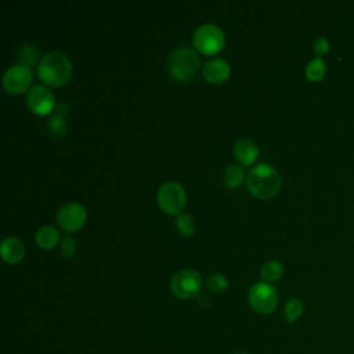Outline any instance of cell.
<instances>
[{
	"mask_svg": "<svg viewBox=\"0 0 354 354\" xmlns=\"http://www.w3.org/2000/svg\"><path fill=\"white\" fill-rule=\"evenodd\" d=\"M246 187L259 199H268L278 194L281 188L279 173L268 163L254 165L246 174Z\"/></svg>",
	"mask_w": 354,
	"mask_h": 354,
	"instance_id": "6da1fadb",
	"label": "cell"
},
{
	"mask_svg": "<svg viewBox=\"0 0 354 354\" xmlns=\"http://www.w3.org/2000/svg\"><path fill=\"white\" fill-rule=\"evenodd\" d=\"M72 75L71 59L61 51L47 53L37 65V76L41 82L50 86L65 84Z\"/></svg>",
	"mask_w": 354,
	"mask_h": 354,
	"instance_id": "7a4b0ae2",
	"label": "cell"
},
{
	"mask_svg": "<svg viewBox=\"0 0 354 354\" xmlns=\"http://www.w3.org/2000/svg\"><path fill=\"white\" fill-rule=\"evenodd\" d=\"M199 55L189 46H180L174 48L167 58V72L178 82H185L195 77V75L199 72Z\"/></svg>",
	"mask_w": 354,
	"mask_h": 354,
	"instance_id": "3957f363",
	"label": "cell"
},
{
	"mask_svg": "<svg viewBox=\"0 0 354 354\" xmlns=\"http://www.w3.org/2000/svg\"><path fill=\"white\" fill-rule=\"evenodd\" d=\"M192 40L199 53L212 55L224 47L225 37L223 29L218 25L206 22L195 29Z\"/></svg>",
	"mask_w": 354,
	"mask_h": 354,
	"instance_id": "277c9868",
	"label": "cell"
},
{
	"mask_svg": "<svg viewBox=\"0 0 354 354\" xmlns=\"http://www.w3.org/2000/svg\"><path fill=\"white\" fill-rule=\"evenodd\" d=\"M248 300L250 307L259 314H271L278 303L277 289L264 281L256 282L250 286L248 293Z\"/></svg>",
	"mask_w": 354,
	"mask_h": 354,
	"instance_id": "5b68a950",
	"label": "cell"
},
{
	"mask_svg": "<svg viewBox=\"0 0 354 354\" xmlns=\"http://www.w3.org/2000/svg\"><path fill=\"white\" fill-rule=\"evenodd\" d=\"M202 285L201 274L192 268L176 271L170 279V288L178 299H191L199 293Z\"/></svg>",
	"mask_w": 354,
	"mask_h": 354,
	"instance_id": "8992f818",
	"label": "cell"
},
{
	"mask_svg": "<svg viewBox=\"0 0 354 354\" xmlns=\"http://www.w3.org/2000/svg\"><path fill=\"white\" fill-rule=\"evenodd\" d=\"M158 205L169 214H180L185 205V191L181 184L176 181H167L158 189Z\"/></svg>",
	"mask_w": 354,
	"mask_h": 354,
	"instance_id": "52a82bcc",
	"label": "cell"
},
{
	"mask_svg": "<svg viewBox=\"0 0 354 354\" xmlns=\"http://www.w3.org/2000/svg\"><path fill=\"white\" fill-rule=\"evenodd\" d=\"M86 217L87 210L79 202H68L62 205L55 216L58 225L66 232H73L79 230L84 224Z\"/></svg>",
	"mask_w": 354,
	"mask_h": 354,
	"instance_id": "ba28073f",
	"label": "cell"
},
{
	"mask_svg": "<svg viewBox=\"0 0 354 354\" xmlns=\"http://www.w3.org/2000/svg\"><path fill=\"white\" fill-rule=\"evenodd\" d=\"M32 83V71L29 66L22 64L11 65L3 73L4 88L12 94L25 91Z\"/></svg>",
	"mask_w": 354,
	"mask_h": 354,
	"instance_id": "9c48e42d",
	"label": "cell"
},
{
	"mask_svg": "<svg viewBox=\"0 0 354 354\" xmlns=\"http://www.w3.org/2000/svg\"><path fill=\"white\" fill-rule=\"evenodd\" d=\"M26 104L29 109L37 115H47L55 108L54 94L41 84H35L26 94Z\"/></svg>",
	"mask_w": 354,
	"mask_h": 354,
	"instance_id": "30bf717a",
	"label": "cell"
},
{
	"mask_svg": "<svg viewBox=\"0 0 354 354\" xmlns=\"http://www.w3.org/2000/svg\"><path fill=\"white\" fill-rule=\"evenodd\" d=\"M230 72H231V68H230L228 62L223 58H212L202 68L203 77L207 82L214 83V84L225 82L230 76Z\"/></svg>",
	"mask_w": 354,
	"mask_h": 354,
	"instance_id": "8fae6325",
	"label": "cell"
},
{
	"mask_svg": "<svg viewBox=\"0 0 354 354\" xmlns=\"http://www.w3.org/2000/svg\"><path fill=\"white\" fill-rule=\"evenodd\" d=\"M0 254L4 261L14 264L24 259L25 246L15 236H6V238H3L1 245H0Z\"/></svg>",
	"mask_w": 354,
	"mask_h": 354,
	"instance_id": "7c38bea8",
	"label": "cell"
},
{
	"mask_svg": "<svg viewBox=\"0 0 354 354\" xmlns=\"http://www.w3.org/2000/svg\"><path fill=\"white\" fill-rule=\"evenodd\" d=\"M232 152L242 165H252L259 153V147L250 138L242 137L235 141Z\"/></svg>",
	"mask_w": 354,
	"mask_h": 354,
	"instance_id": "4fadbf2b",
	"label": "cell"
},
{
	"mask_svg": "<svg viewBox=\"0 0 354 354\" xmlns=\"http://www.w3.org/2000/svg\"><path fill=\"white\" fill-rule=\"evenodd\" d=\"M59 241V232L53 225H43L35 232V242L41 249H50Z\"/></svg>",
	"mask_w": 354,
	"mask_h": 354,
	"instance_id": "5bb4252c",
	"label": "cell"
},
{
	"mask_svg": "<svg viewBox=\"0 0 354 354\" xmlns=\"http://www.w3.org/2000/svg\"><path fill=\"white\" fill-rule=\"evenodd\" d=\"M17 58L22 65L33 66L40 58V48L30 41L22 43L17 50Z\"/></svg>",
	"mask_w": 354,
	"mask_h": 354,
	"instance_id": "9a60e30c",
	"label": "cell"
},
{
	"mask_svg": "<svg viewBox=\"0 0 354 354\" xmlns=\"http://www.w3.org/2000/svg\"><path fill=\"white\" fill-rule=\"evenodd\" d=\"M283 274V264L279 260H268L260 268V277L264 282L278 281Z\"/></svg>",
	"mask_w": 354,
	"mask_h": 354,
	"instance_id": "2e32d148",
	"label": "cell"
},
{
	"mask_svg": "<svg viewBox=\"0 0 354 354\" xmlns=\"http://www.w3.org/2000/svg\"><path fill=\"white\" fill-rule=\"evenodd\" d=\"M243 177H245V171H243V167L236 165V163H230L225 169H224V174H223V178H224V183L230 187V188H236L242 184L243 181ZM246 178V177H245Z\"/></svg>",
	"mask_w": 354,
	"mask_h": 354,
	"instance_id": "e0dca14e",
	"label": "cell"
},
{
	"mask_svg": "<svg viewBox=\"0 0 354 354\" xmlns=\"http://www.w3.org/2000/svg\"><path fill=\"white\" fill-rule=\"evenodd\" d=\"M304 311V304L300 299L297 297H290L286 303H285V319L288 324L295 322Z\"/></svg>",
	"mask_w": 354,
	"mask_h": 354,
	"instance_id": "ac0fdd59",
	"label": "cell"
},
{
	"mask_svg": "<svg viewBox=\"0 0 354 354\" xmlns=\"http://www.w3.org/2000/svg\"><path fill=\"white\" fill-rule=\"evenodd\" d=\"M325 72H326V65L322 61V58H314L306 66V77L310 82L321 80L324 77Z\"/></svg>",
	"mask_w": 354,
	"mask_h": 354,
	"instance_id": "d6986e66",
	"label": "cell"
},
{
	"mask_svg": "<svg viewBox=\"0 0 354 354\" xmlns=\"http://www.w3.org/2000/svg\"><path fill=\"white\" fill-rule=\"evenodd\" d=\"M176 228L178 230L180 234L185 235V236H189L195 232V228H196V224H195V220L191 214L188 213H180L176 218Z\"/></svg>",
	"mask_w": 354,
	"mask_h": 354,
	"instance_id": "ffe728a7",
	"label": "cell"
},
{
	"mask_svg": "<svg viewBox=\"0 0 354 354\" xmlns=\"http://www.w3.org/2000/svg\"><path fill=\"white\" fill-rule=\"evenodd\" d=\"M206 288L213 293H221L227 289L228 281L223 274H212L205 281Z\"/></svg>",
	"mask_w": 354,
	"mask_h": 354,
	"instance_id": "44dd1931",
	"label": "cell"
},
{
	"mask_svg": "<svg viewBox=\"0 0 354 354\" xmlns=\"http://www.w3.org/2000/svg\"><path fill=\"white\" fill-rule=\"evenodd\" d=\"M48 130L54 137H57V138L62 137L68 130V124H66L65 118H61V116L54 113L48 120Z\"/></svg>",
	"mask_w": 354,
	"mask_h": 354,
	"instance_id": "7402d4cb",
	"label": "cell"
},
{
	"mask_svg": "<svg viewBox=\"0 0 354 354\" xmlns=\"http://www.w3.org/2000/svg\"><path fill=\"white\" fill-rule=\"evenodd\" d=\"M59 252H61L64 259H71L75 254V252H76V242H75V239L69 234H65L61 238Z\"/></svg>",
	"mask_w": 354,
	"mask_h": 354,
	"instance_id": "603a6c76",
	"label": "cell"
},
{
	"mask_svg": "<svg viewBox=\"0 0 354 354\" xmlns=\"http://www.w3.org/2000/svg\"><path fill=\"white\" fill-rule=\"evenodd\" d=\"M313 50H314V54L317 55V58H321L322 55H325L329 51V41H328V39L324 37V36H319L314 41Z\"/></svg>",
	"mask_w": 354,
	"mask_h": 354,
	"instance_id": "cb8c5ba5",
	"label": "cell"
},
{
	"mask_svg": "<svg viewBox=\"0 0 354 354\" xmlns=\"http://www.w3.org/2000/svg\"><path fill=\"white\" fill-rule=\"evenodd\" d=\"M54 109H55V115L61 118H66L69 115V106L65 102H58Z\"/></svg>",
	"mask_w": 354,
	"mask_h": 354,
	"instance_id": "d4e9b609",
	"label": "cell"
},
{
	"mask_svg": "<svg viewBox=\"0 0 354 354\" xmlns=\"http://www.w3.org/2000/svg\"><path fill=\"white\" fill-rule=\"evenodd\" d=\"M235 354H249V353H243V351H239V353H235Z\"/></svg>",
	"mask_w": 354,
	"mask_h": 354,
	"instance_id": "484cf974",
	"label": "cell"
}]
</instances>
